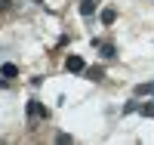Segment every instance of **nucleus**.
Returning <instances> with one entry per match:
<instances>
[{
	"label": "nucleus",
	"instance_id": "obj_1",
	"mask_svg": "<svg viewBox=\"0 0 154 145\" xmlns=\"http://www.w3.org/2000/svg\"><path fill=\"white\" fill-rule=\"evenodd\" d=\"M65 68H68V71H74V74H80V71H86V62H83L80 56H68Z\"/></svg>",
	"mask_w": 154,
	"mask_h": 145
},
{
	"label": "nucleus",
	"instance_id": "obj_2",
	"mask_svg": "<svg viewBox=\"0 0 154 145\" xmlns=\"http://www.w3.org/2000/svg\"><path fill=\"white\" fill-rule=\"evenodd\" d=\"M28 114H31V117H46L49 111L43 108V105H40V102H28Z\"/></svg>",
	"mask_w": 154,
	"mask_h": 145
},
{
	"label": "nucleus",
	"instance_id": "obj_3",
	"mask_svg": "<svg viewBox=\"0 0 154 145\" xmlns=\"http://www.w3.org/2000/svg\"><path fill=\"white\" fill-rule=\"evenodd\" d=\"M16 74H19V68H16L12 62H6L3 68H0V77H3V80H9V77H16Z\"/></svg>",
	"mask_w": 154,
	"mask_h": 145
},
{
	"label": "nucleus",
	"instance_id": "obj_4",
	"mask_svg": "<svg viewBox=\"0 0 154 145\" xmlns=\"http://www.w3.org/2000/svg\"><path fill=\"white\" fill-rule=\"evenodd\" d=\"M96 46L102 49V56H105V59H114V56H117V49H114V43H99V40H96Z\"/></svg>",
	"mask_w": 154,
	"mask_h": 145
},
{
	"label": "nucleus",
	"instance_id": "obj_5",
	"mask_svg": "<svg viewBox=\"0 0 154 145\" xmlns=\"http://www.w3.org/2000/svg\"><path fill=\"white\" fill-rule=\"evenodd\" d=\"M80 12H83V16H93V12H96V0H83V3H80Z\"/></svg>",
	"mask_w": 154,
	"mask_h": 145
},
{
	"label": "nucleus",
	"instance_id": "obj_6",
	"mask_svg": "<svg viewBox=\"0 0 154 145\" xmlns=\"http://www.w3.org/2000/svg\"><path fill=\"white\" fill-rule=\"evenodd\" d=\"M114 19H117L114 9H102V22H105V25H114Z\"/></svg>",
	"mask_w": 154,
	"mask_h": 145
},
{
	"label": "nucleus",
	"instance_id": "obj_7",
	"mask_svg": "<svg viewBox=\"0 0 154 145\" xmlns=\"http://www.w3.org/2000/svg\"><path fill=\"white\" fill-rule=\"evenodd\" d=\"M86 74H89V80H102V77H105L102 68H86Z\"/></svg>",
	"mask_w": 154,
	"mask_h": 145
},
{
	"label": "nucleus",
	"instance_id": "obj_8",
	"mask_svg": "<svg viewBox=\"0 0 154 145\" xmlns=\"http://www.w3.org/2000/svg\"><path fill=\"white\" fill-rule=\"evenodd\" d=\"M136 93H139V96H142V93H151V96H154V84H139Z\"/></svg>",
	"mask_w": 154,
	"mask_h": 145
},
{
	"label": "nucleus",
	"instance_id": "obj_9",
	"mask_svg": "<svg viewBox=\"0 0 154 145\" xmlns=\"http://www.w3.org/2000/svg\"><path fill=\"white\" fill-rule=\"evenodd\" d=\"M139 111H142L145 117H154V102H148V105H142V108H139Z\"/></svg>",
	"mask_w": 154,
	"mask_h": 145
},
{
	"label": "nucleus",
	"instance_id": "obj_10",
	"mask_svg": "<svg viewBox=\"0 0 154 145\" xmlns=\"http://www.w3.org/2000/svg\"><path fill=\"white\" fill-rule=\"evenodd\" d=\"M6 6H12V0H0V9H6Z\"/></svg>",
	"mask_w": 154,
	"mask_h": 145
}]
</instances>
